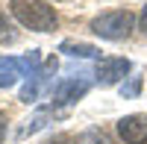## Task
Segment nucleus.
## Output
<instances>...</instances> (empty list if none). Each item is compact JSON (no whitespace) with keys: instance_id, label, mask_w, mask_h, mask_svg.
Returning a JSON list of instances; mask_svg holds the SVG:
<instances>
[{"instance_id":"nucleus-1","label":"nucleus","mask_w":147,"mask_h":144,"mask_svg":"<svg viewBox=\"0 0 147 144\" xmlns=\"http://www.w3.org/2000/svg\"><path fill=\"white\" fill-rule=\"evenodd\" d=\"M9 12L21 27L35 30V32H50L59 24L53 6L44 0H9Z\"/></svg>"},{"instance_id":"nucleus-2","label":"nucleus","mask_w":147,"mask_h":144,"mask_svg":"<svg viewBox=\"0 0 147 144\" xmlns=\"http://www.w3.org/2000/svg\"><path fill=\"white\" fill-rule=\"evenodd\" d=\"M136 27V15L127 9H115V12H103L91 21V32L100 35V38H109V41H121L127 38Z\"/></svg>"},{"instance_id":"nucleus-3","label":"nucleus","mask_w":147,"mask_h":144,"mask_svg":"<svg viewBox=\"0 0 147 144\" xmlns=\"http://www.w3.org/2000/svg\"><path fill=\"white\" fill-rule=\"evenodd\" d=\"M118 135L127 144H147V115H127L118 121Z\"/></svg>"},{"instance_id":"nucleus-4","label":"nucleus","mask_w":147,"mask_h":144,"mask_svg":"<svg viewBox=\"0 0 147 144\" xmlns=\"http://www.w3.org/2000/svg\"><path fill=\"white\" fill-rule=\"evenodd\" d=\"M129 74V62L121 56H112V59H103L100 65H97V82L100 85H115V82H121Z\"/></svg>"},{"instance_id":"nucleus-5","label":"nucleus","mask_w":147,"mask_h":144,"mask_svg":"<svg viewBox=\"0 0 147 144\" xmlns=\"http://www.w3.org/2000/svg\"><path fill=\"white\" fill-rule=\"evenodd\" d=\"M85 91H88V79H65L62 85L53 91V106L74 103V100H80Z\"/></svg>"},{"instance_id":"nucleus-6","label":"nucleus","mask_w":147,"mask_h":144,"mask_svg":"<svg viewBox=\"0 0 147 144\" xmlns=\"http://www.w3.org/2000/svg\"><path fill=\"white\" fill-rule=\"evenodd\" d=\"M53 71H56V62H47V68H44V71H38V74H32V82H27V85L21 88V100H24V103H32L35 97H38L41 85L47 82V74H53Z\"/></svg>"},{"instance_id":"nucleus-7","label":"nucleus","mask_w":147,"mask_h":144,"mask_svg":"<svg viewBox=\"0 0 147 144\" xmlns=\"http://www.w3.org/2000/svg\"><path fill=\"white\" fill-rule=\"evenodd\" d=\"M35 65H38V53L24 56V59H3V56H0V68H6V71H21V74H30Z\"/></svg>"},{"instance_id":"nucleus-8","label":"nucleus","mask_w":147,"mask_h":144,"mask_svg":"<svg viewBox=\"0 0 147 144\" xmlns=\"http://www.w3.org/2000/svg\"><path fill=\"white\" fill-rule=\"evenodd\" d=\"M62 53H71V56H82V59H88V56H97V47L82 44V41H65V44H62Z\"/></svg>"},{"instance_id":"nucleus-9","label":"nucleus","mask_w":147,"mask_h":144,"mask_svg":"<svg viewBox=\"0 0 147 144\" xmlns=\"http://www.w3.org/2000/svg\"><path fill=\"white\" fill-rule=\"evenodd\" d=\"M77 144H109V138L100 133V129H85V133L77 138Z\"/></svg>"},{"instance_id":"nucleus-10","label":"nucleus","mask_w":147,"mask_h":144,"mask_svg":"<svg viewBox=\"0 0 147 144\" xmlns=\"http://www.w3.org/2000/svg\"><path fill=\"white\" fill-rule=\"evenodd\" d=\"M138 88H141V77H132L129 85H121V94H124V97H136Z\"/></svg>"},{"instance_id":"nucleus-11","label":"nucleus","mask_w":147,"mask_h":144,"mask_svg":"<svg viewBox=\"0 0 147 144\" xmlns=\"http://www.w3.org/2000/svg\"><path fill=\"white\" fill-rule=\"evenodd\" d=\"M44 144H77V141H74L71 135H65V133H59V135H50Z\"/></svg>"},{"instance_id":"nucleus-12","label":"nucleus","mask_w":147,"mask_h":144,"mask_svg":"<svg viewBox=\"0 0 147 144\" xmlns=\"http://www.w3.org/2000/svg\"><path fill=\"white\" fill-rule=\"evenodd\" d=\"M6 38H12V32H9V24H6V18L0 15V41H6Z\"/></svg>"},{"instance_id":"nucleus-13","label":"nucleus","mask_w":147,"mask_h":144,"mask_svg":"<svg viewBox=\"0 0 147 144\" xmlns=\"http://www.w3.org/2000/svg\"><path fill=\"white\" fill-rule=\"evenodd\" d=\"M15 82V74H0V88H9Z\"/></svg>"},{"instance_id":"nucleus-14","label":"nucleus","mask_w":147,"mask_h":144,"mask_svg":"<svg viewBox=\"0 0 147 144\" xmlns=\"http://www.w3.org/2000/svg\"><path fill=\"white\" fill-rule=\"evenodd\" d=\"M6 124H9V121H6V112H0V141L6 138Z\"/></svg>"},{"instance_id":"nucleus-15","label":"nucleus","mask_w":147,"mask_h":144,"mask_svg":"<svg viewBox=\"0 0 147 144\" xmlns=\"http://www.w3.org/2000/svg\"><path fill=\"white\" fill-rule=\"evenodd\" d=\"M138 27H141V32L147 35V6L141 9V21H138Z\"/></svg>"}]
</instances>
